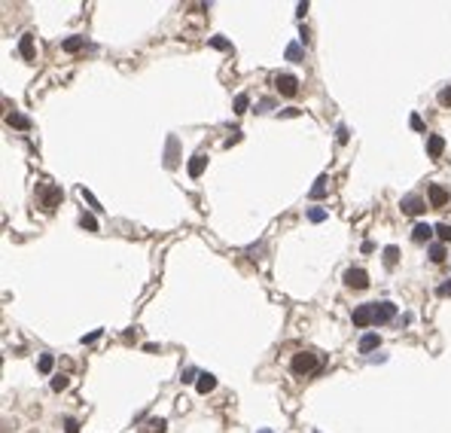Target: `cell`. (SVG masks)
I'll return each mask as SVG.
<instances>
[{"label": "cell", "instance_id": "1", "mask_svg": "<svg viewBox=\"0 0 451 433\" xmlns=\"http://www.w3.org/2000/svg\"><path fill=\"white\" fill-rule=\"evenodd\" d=\"M293 372L296 375H311V372H317V366H320V360H317V354L314 351H299L296 357H293Z\"/></svg>", "mask_w": 451, "mask_h": 433}, {"label": "cell", "instance_id": "2", "mask_svg": "<svg viewBox=\"0 0 451 433\" xmlns=\"http://www.w3.org/2000/svg\"><path fill=\"white\" fill-rule=\"evenodd\" d=\"M396 317V305L393 302H375L372 305V323H387Z\"/></svg>", "mask_w": 451, "mask_h": 433}, {"label": "cell", "instance_id": "3", "mask_svg": "<svg viewBox=\"0 0 451 433\" xmlns=\"http://www.w3.org/2000/svg\"><path fill=\"white\" fill-rule=\"evenodd\" d=\"M345 284H348V287H354V290H366V287H369V275L363 272V268L351 265L348 272H345Z\"/></svg>", "mask_w": 451, "mask_h": 433}, {"label": "cell", "instance_id": "4", "mask_svg": "<svg viewBox=\"0 0 451 433\" xmlns=\"http://www.w3.org/2000/svg\"><path fill=\"white\" fill-rule=\"evenodd\" d=\"M275 86H278V92L287 95V98H293V95L299 92V80H296L293 74H278V77H275Z\"/></svg>", "mask_w": 451, "mask_h": 433}, {"label": "cell", "instance_id": "5", "mask_svg": "<svg viewBox=\"0 0 451 433\" xmlns=\"http://www.w3.org/2000/svg\"><path fill=\"white\" fill-rule=\"evenodd\" d=\"M427 195H430V205H433V208H445V205L451 202L448 189H445V186H439V183H433V186L427 189Z\"/></svg>", "mask_w": 451, "mask_h": 433}, {"label": "cell", "instance_id": "6", "mask_svg": "<svg viewBox=\"0 0 451 433\" xmlns=\"http://www.w3.org/2000/svg\"><path fill=\"white\" fill-rule=\"evenodd\" d=\"M58 202H61V189H58V186H43V195H40L43 211H52Z\"/></svg>", "mask_w": 451, "mask_h": 433}, {"label": "cell", "instance_id": "7", "mask_svg": "<svg viewBox=\"0 0 451 433\" xmlns=\"http://www.w3.org/2000/svg\"><path fill=\"white\" fill-rule=\"evenodd\" d=\"M372 323V305H357L354 308V327H369Z\"/></svg>", "mask_w": 451, "mask_h": 433}, {"label": "cell", "instance_id": "8", "mask_svg": "<svg viewBox=\"0 0 451 433\" xmlns=\"http://www.w3.org/2000/svg\"><path fill=\"white\" fill-rule=\"evenodd\" d=\"M433 232H436V226L418 223V226L411 229V241H414V244H424V241H430V238H433Z\"/></svg>", "mask_w": 451, "mask_h": 433}, {"label": "cell", "instance_id": "9", "mask_svg": "<svg viewBox=\"0 0 451 433\" xmlns=\"http://www.w3.org/2000/svg\"><path fill=\"white\" fill-rule=\"evenodd\" d=\"M442 150H445V140H442L439 134H430V137H427V156H430V159H439Z\"/></svg>", "mask_w": 451, "mask_h": 433}, {"label": "cell", "instance_id": "10", "mask_svg": "<svg viewBox=\"0 0 451 433\" xmlns=\"http://www.w3.org/2000/svg\"><path fill=\"white\" fill-rule=\"evenodd\" d=\"M424 211H427V205H424V198H418V195H409L403 202V214H424Z\"/></svg>", "mask_w": 451, "mask_h": 433}, {"label": "cell", "instance_id": "11", "mask_svg": "<svg viewBox=\"0 0 451 433\" xmlns=\"http://www.w3.org/2000/svg\"><path fill=\"white\" fill-rule=\"evenodd\" d=\"M378 345H381V336H378V333H366L363 339H360V351H363V354H372Z\"/></svg>", "mask_w": 451, "mask_h": 433}, {"label": "cell", "instance_id": "12", "mask_svg": "<svg viewBox=\"0 0 451 433\" xmlns=\"http://www.w3.org/2000/svg\"><path fill=\"white\" fill-rule=\"evenodd\" d=\"M195 388H198V393H210L216 388V378L210 372H202V375H198V382H195Z\"/></svg>", "mask_w": 451, "mask_h": 433}, {"label": "cell", "instance_id": "13", "mask_svg": "<svg viewBox=\"0 0 451 433\" xmlns=\"http://www.w3.org/2000/svg\"><path fill=\"white\" fill-rule=\"evenodd\" d=\"M205 165H207V156H192L189 159V177H202V171H205Z\"/></svg>", "mask_w": 451, "mask_h": 433}, {"label": "cell", "instance_id": "14", "mask_svg": "<svg viewBox=\"0 0 451 433\" xmlns=\"http://www.w3.org/2000/svg\"><path fill=\"white\" fill-rule=\"evenodd\" d=\"M19 52H22V58H34V34H22V40H19Z\"/></svg>", "mask_w": 451, "mask_h": 433}, {"label": "cell", "instance_id": "15", "mask_svg": "<svg viewBox=\"0 0 451 433\" xmlns=\"http://www.w3.org/2000/svg\"><path fill=\"white\" fill-rule=\"evenodd\" d=\"M6 122H9V125H15V129H31V119H28V116H22V113H9V116H6Z\"/></svg>", "mask_w": 451, "mask_h": 433}, {"label": "cell", "instance_id": "16", "mask_svg": "<svg viewBox=\"0 0 451 433\" xmlns=\"http://www.w3.org/2000/svg\"><path fill=\"white\" fill-rule=\"evenodd\" d=\"M323 195H327V174H320L317 183L311 186V198H323Z\"/></svg>", "mask_w": 451, "mask_h": 433}, {"label": "cell", "instance_id": "17", "mask_svg": "<svg viewBox=\"0 0 451 433\" xmlns=\"http://www.w3.org/2000/svg\"><path fill=\"white\" fill-rule=\"evenodd\" d=\"M427 254H430L433 262H445V244H430Z\"/></svg>", "mask_w": 451, "mask_h": 433}, {"label": "cell", "instance_id": "18", "mask_svg": "<svg viewBox=\"0 0 451 433\" xmlns=\"http://www.w3.org/2000/svg\"><path fill=\"white\" fill-rule=\"evenodd\" d=\"M80 226H82L85 232H98V220H95L92 214H82V216H80Z\"/></svg>", "mask_w": 451, "mask_h": 433}, {"label": "cell", "instance_id": "19", "mask_svg": "<svg viewBox=\"0 0 451 433\" xmlns=\"http://www.w3.org/2000/svg\"><path fill=\"white\" fill-rule=\"evenodd\" d=\"M396 260H400V247H393V244L384 247V262H387V265H396Z\"/></svg>", "mask_w": 451, "mask_h": 433}, {"label": "cell", "instance_id": "20", "mask_svg": "<svg viewBox=\"0 0 451 433\" xmlns=\"http://www.w3.org/2000/svg\"><path fill=\"white\" fill-rule=\"evenodd\" d=\"M80 46H82V37H67V40L61 43V49H64V52H77Z\"/></svg>", "mask_w": 451, "mask_h": 433}, {"label": "cell", "instance_id": "21", "mask_svg": "<svg viewBox=\"0 0 451 433\" xmlns=\"http://www.w3.org/2000/svg\"><path fill=\"white\" fill-rule=\"evenodd\" d=\"M287 58H290V61H302V46L290 43V46H287Z\"/></svg>", "mask_w": 451, "mask_h": 433}, {"label": "cell", "instance_id": "22", "mask_svg": "<svg viewBox=\"0 0 451 433\" xmlns=\"http://www.w3.org/2000/svg\"><path fill=\"white\" fill-rule=\"evenodd\" d=\"M174 150H177V137H171V140H168V159H165V165H168V168H174V165H177Z\"/></svg>", "mask_w": 451, "mask_h": 433}, {"label": "cell", "instance_id": "23", "mask_svg": "<svg viewBox=\"0 0 451 433\" xmlns=\"http://www.w3.org/2000/svg\"><path fill=\"white\" fill-rule=\"evenodd\" d=\"M308 220H311V223H323V220H327V211H323V208H311V211H308Z\"/></svg>", "mask_w": 451, "mask_h": 433}, {"label": "cell", "instance_id": "24", "mask_svg": "<svg viewBox=\"0 0 451 433\" xmlns=\"http://www.w3.org/2000/svg\"><path fill=\"white\" fill-rule=\"evenodd\" d=\"M180 382H183V385H192V382H198V372H195L192 366H186V369H183V375H180Z\"/></svg>", "mask_w": 451, "mask_h": 433}, {"label": "cell", "instance_id": "25", "mask_svg": "<svg viewBox=\"0 0 451 433\" xmlns=\"http://www.w3.org/2000/svg\"><path fill=\"white\" fill-rule=\"evenodd\" d=\"M37 366H40V372H52V366H55V360H52V354H43Z\"/></svg>", "mask_w": 451, "mask_h": 433}, {"label": "cell", "instance_id": "26", "mask_svg": "<svg viewBox=\"0 0 451 433\" xmlns=\"http://www.w3.org/2000/svg\"><path fill=\"white\" fill-rule=\"evenodd\" d=\"M436 235H439V241H451V226H448V223H439V226H436Z\"/></svg>", "mask_w": 451, "mask_h": 433}, {"label": "cell", "instance_id": "27", "mask_svg": "<svg viewBox=\"0 0 451 433\" xmlns=\"http://www.w3.org/2000/svg\"><path fill=\"white\" fill-rule=\"evenodd\" d=\"M247 107H250V98H247V95H238V98H235V113H244Z\"/></svg>", "mask_w": 451, "mask_h": 433}, {"label": "cell", "instance_id": "28", "mask_svg": "<svg viewBox=\"0 0 451 433\" xmlns=\"http://www.w3.org/2000/svg\"><path fill=\"white\" fill-rule=\"evenodd\" d=\"M80 192H82V198H85V202H88V205H92V208H95V211H101V205H98V198H95V195H92V192H88V189H85V186H80Z\"/></svg>", "mask_w": 451, "mask_h": 433}, {"label": "cell", "instance_id": "29", "mask_svg": "<svg viewBox=\"0 0 451 433\" xmlns=\"http://www.w3.org/2000/svg\"><path fill=\"white\" fill-rule=\"evenodd\" d=\"M64 433H80V421L77 418H64Z\"/></svg>", "mask_w": 451, "mask_h": 433}, {"label": "cell", "instance_id": "30", "mask_svg": "<svg viewBox=\"0 0 451 433\" xmlns=\"http://www.w3.org/2000/svg\"><path fill=\"white\" fill-rule=\"evenodd\" d=\"M409 125H411V129H414V131H427V129H424V119H421L418 113H411V119H409Z\"/></svg>", "mask_w": 451, "mask_h": 433}, {"label": "cell", "instance_id": "31", "mask_svg": "<svg viewBox=\"0 0 451 433\" xmlns=\"http://www.w3.org/2000/svg\"><path fill=\"white\" fill-rule=\"evenodd\" d=\"M147 430H150V433H162V430H165V418H153Z\"/></svg>", "mask_w": 451, "mask_h": 433}, {"label": "cell", "instance_id": "32", "mask_svg": "<svg viewBox=\"0 0 451 433\" xmlns=\"http://www.w3.org/2000/svg\"><path fill=\"white\" fill-rule=\"evenodd\" d=\"M67 388V375H55L52 378V390H64Z\"/></svg>", "mask_w": 451, "mask_h": 433}, {"label": "cell", "instance_id": "33", "mask_svg": "<svg viewBox=\"0 0 451 433\" xmlns=\"http://www.w3.org/2000/svg\"><path fill=\"white\" fill-rule=\"evenodd\" d=\"M210 46H213V49H232L226 37H210Z\"/></svg>", "mask_w": 451, "mask_h": 433}, {"label": "cell", "instance_id": "34", "mask_svg": "<svg viewBox=\"0 0 451 433\" xmlns=\"http://www.w3.org/2000/svg\"><path fill=\"white\" fill-rule=\"evenodd\" d=\"M439 104H442V107H451V86L439 92Z\"/></svg>", "mask_w": 451, "mask_h": 433}, {"label": "cell", "instance_id": "35", "mask_svg": "<svg viewBox=\"0 0 451 433\" xmlns=\"http://www.w3.org/2000/svg\"><path fill=\"white\" fill-rule=\"evenodd\" d=\"M436 293H439V296H451V281L439 284V287H436Z\"/></svg>", "mask_w": 451, "mask_h": 433}, {"label": "cell", "instance_id": "36", "mask_svg": "<svg viewBox=\"0 0 451 433\" xmlns=\"http://www.w3.org/2000/svg\"><path fill=\"white\" fill-rule=\"evenodd\" d=\"M101 336V330H95V333H88V336H82V345H85V342H95Z\"/></svg>", "mask_w": 451, "mask_h": 433}, {"label": "cell", "instance_id": "37", "mask_svg": "<svg viewBox=\"0 0 451 433\" xmlns=\"http://www.w3.org/2000/svg\"><path fill=\"white\" fill-rule=\"evenodd\" d=\"M338 143H348V129H338Z\"/></svg>", "mask_w": 451, "mask_h": 433}, {"label": "cell", "instance_id": "38", "mask_svg": "<svg viewBox=\"0 0 451 433\" xmlns=\"http://www.w3.org/2000/svg\"><path fill=\"white\" fill-rule=\"evenodd\" d=\"M259 433H272V430H259Z\"/></svg>", "mask_w": 451, "mask_h": 433}]
</instances>
